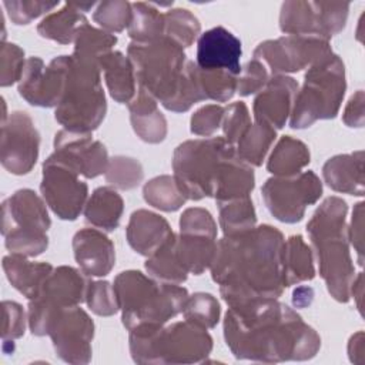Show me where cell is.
<instances>
[{"instance_id":"obj_1","label":"cell","mask_w":365,"mask_h":365,"mask_svg":"<svg viewBox=\"0 0 365 365\" xmlns=\"http://www.w3.org/2000/svg\"><path fill=\"white\" fill-rule=\"evenodd\" d=\"M284 242L282 232L268 224L217 241L211 277L228 307L281 297Z\"/></svg>"},{"instance_id":"obj_2","label":"cell","mask_w":365,"mask_h":365,"mask_svg":"<svg viewBox=\"0 0 365 365\" xmlns=\"http://www.w3.org/2000/svg\"><path fill=\"white\" fill-rule=\"evenodd\" d=\"M224 338L235 358L265 364L311 359L321 346L317 331L278 299L230 307Z\"/></svg>"},{"instance_id":"obj_3","label":"cell","mask_w":365,"mask_h":365,"mask_svg":"<svg viewBox=\"0 0 365 365\" xmlns=\"http://www.w3.org/2000/svg\"><path fill=\"white\" fill-rule=\"evenodd\" d=\"M138 87L148 91L167 110L187 111L202 101L194 78L188 74L184 48L161 36L151 41H131L127 48Z\"/></svg>"},{"instance_id":"obj_4","label":"cell","mask_w":365,"mask_h":365,"mask_svg":"<svg viewBox=\"0 0 365 365\" xmlns=\"http://www.w3.org/2000/svg\"><path fill=\"white\" fill-rule=\"evenodd\" d=\"M346 202L339 197H328L307 224V232L315 251L319 275L338 302H348L355 279V268L349 254L346 227Z\"/></svg>"},{"instance_id":"obj_5","label":"cell","mask_w":365,"mask_h":365,"mask_svg":"<svg viewBox=\"0 0 365 365\" xmlns=\"http://www.w3.org/2000/svg\"><path fill=\"white\" fill-rule=\"evenodd\" d=\"M113 287L128 331L167 324L182 312L190 297L184 287L157 281L134 269L120 272Z\"/></svg>"},{"instance_id":"obj_6","label":"cell","mask_w":365,"mask_h":365,"mask_svg":"<svg viewBox=\"0 0 365 365\" xmlns=\"http://www.w3.org/2000/svg\"><path fill=\"white\" fill-rule=\"evenodd\" d=\"M211 349L207 329L188 321L130 331V352L137 364L202 362Z\"/></svg>"},{"instance_id":"obj_7","label":"cell","mask_w":365,"mask_h":365,"mask_svg":"<svg viewBox=\"0 0 365 365\" xmlns=\"http://www.w3.org/2000/svg\"><path fill=\"white\" fill-rule=\"evenodd\" d=\"M107 111L97 63L66 56V77L56 120L64 130L91 133L104 120Z\"/></svg>"},{"instance_id":"obj_8","label":"cell","mask_w":365,"mask_h":365,"mask_svg":"<svg viewBox=\"0 0 365 365\" xmlns=\"http://www.w3.org/2000/svg\"><path fill=\"white\" fill-rule=\"evenodd\" d=\"M346 90L345 67L334 51H329L309 66L304 84L298 90L289 125L305 128L318 120L334 118L341 107Z\"/></svg>"},{"instance_id":"obj_9","label":"cell","mask_w":365,"mask_h":365,"mask_svg":"<svg viewBox=\"0 0 365 365\" xmlns=\"http://www.w3.org/2000/svg\"><path fill=\"white\" fill-rule=\"evenodd\" d=\"M234 150L224 137L187 140L175 148L174 178L187 200L214 197L221 165Z\"/></svg>"},{"instance_id":"obj_10","label":"cell","mask_w":365,"mask_h":365,"mask_svg":"<svg viewBox=\"0 0 365 365\" xmlns=\"http://www.w3.org/2000/svg\"><path fill=\"white\" fill-rule=\"evenodd\" d=\"M50 224L46 204L33 190H17L3 201L1 234L11 254L30 258L44 252Z\"/></svg>"},{"instance_id":"obj_11","label":"cell","mask_w":365,"mask_h":365,"mask_svg":"<svg viewBox=\"0 0 365 365\" xmlns=\"http://www.w3.org/2000/svg\"><path fill=\"white\" fill-rule=\"evenodd\" d=\"M84 272L61 265L53 268L37 295L29 302L27 322L33 335H47L53 317L64 308L86 301L88 281Z\"/></svg>"},{"instance_id":"obj_12","label":"cell","mask_w":365,"mask_h":365,"mask_svg":"<svg viewBox=\"0 0 365 365\" xmlns=\"http://www.w3.org/2000/svg\"><path fill=\"white\" fill-rule=\"evenodd\" d=\"M264 202L279 221L294 224L302 220L308 205L322 195V182L314 171L288 177H272L261 188Z\"/></svg>"},{"instance_id":"obj_13","label":"cell","mask_w":365,"mask_h":365,"mask_svg":"<svg viewBox=\"0 0 365 365\" xmlns=\"http://www.w3.org/2000/svg\"><path fill=\"white\" fill-rule=\"evenodd\" d=\"M329 51H332L329 40L315 36L287 34L259 43L252 58L261 61L269 74L285 76L312 66Z\"/></svg>"},{"instance_id":"obj_14","label":"cell","mask_w":365,"mask_h":365,"mask_svg":"<svg viewBox=\"0 0 365 365\" xmlns=\"http://www.w3.org/2000/svg\"><path fill=\"white\" fill-rule=\"evenodd\" d=\"M349 3L285 1L279 13V29L287 34L315 36L329 40L344 30Z\"/></svg>"},{"instance_id":"obj_15","label":"cell","mask_w":365,"mask_h":365,"mask_svg":"<svg viewBox=\"0 0 365 365\" xmlns=\"http://www.w3.org/2000/svg\"><path fill=\"white\" fill-rule=\"evenodd\" d=\"M56 354L68 364H88L91 359V341L94 322L78 305L57 312L48 327Z\"/></svg>"},{"instance_id":"obj_16","label":"cell","mask_w":365,"mask_h":365,"mask_svg":"<svg viewBox=\"0 0 365 365\" xmlns=\"http://www.w3.org/2000/svg\"><path fill=\"white\" fill-rule=\"evenodd\" d=\"M41 195L51 211L61 220H76L87 202L88 187L71 168L51 160L43 163Z\"/></svg>"},{"instance_id":"obj_17","label":"cell","mask_w":365,"mask_h":365,"mask_svg":"<svg viewBox=\"0 0 365 365\" xmlns=\"http://www.w3.org/2000/svg\"><path fill=\"white\" fill-rule=\"evenodd\" d=\"M38 147L40 134L27 113L14 111L1 121L0 160L9 173L16 175L30 173L37 161Z\"/></svg>"},{"instance_id":"obj_18","label":"cell","mask_w":365,"mask_h":365,"mask_svg":"<svg viewBox=\"0 0 365 365\" xmlns=\"http://www.w3.org/2000/svg\"><path fill=\"white\" fill-rule=\"evenodd\" d=\"M50 158L87 178L106 173L110 161L106 147L93 140L91 133H74L64 128L54 137V153Z\"/></svg>"},{"instance_id":"obj_19","label":"cell","mask_w":365,"mask_h":365,"mask_svg":"<svg viewBox=\"0 0 365 365\" xmlns=\"http://www.w3.org/2000/svg\"><path fill=\"white\" fill-rule=\"evenodd\" d=\"M66 77V56L53 58L48 66L40 57H30L19 81L20 96L37 107H57Z\"/></svg>"},{"instance_id":"obj_20","label":"cell","mask_w":365,"mask_h":365,"mask_svg":"<svg viewBox=\"0 0 365 365\" xmlns=\"http://www.w3.org/2000/svg\"><path fill=\"white\" fill-rule=\"evenodd\" d=\"M241 54L240 38L222 26H217L198 37L195 64L202 70H225L238 76Z\"/></svg>"},{"instance_id":"obj_21","label":"cell","mask_w":365,"mask_h":365,"mask_svg":"<svg viewBox=\"0 0 365 365\" xmlns=\"http://www.w3.org/2000/svg\"><path fill=\"white\" fill-rule=\"evenodd\" d=\"M298 83L288 76H274L254 98L255 121L267 123L274 128H282L291 115Z\"/></svg>"},{"instance_id":"obj_22","label":"cell","mask_w":365,"mask_h":365,"mask_svg":"<svg viewBox=\"0 0 365 365\" xmlns=\"http://www.w3.org/2000/svg\"><path fill=\"white\" fill-rule=\"evenodd\" d=\"M73 251L87 277H106L114 267L115 251L111 240L98 228H83L73 237Z\"/></svg>"},{"instance_id":"obj_23","label":"cell","mask_w":365,"mask_h":365,"mask_svg":"<svg viewBox=\"0 0 365 365\" xmlns=\"http://www.w3.org/2000/svg\"><path fill=\"white\" fill-rule=\"evenodd\" d=\"M125 235L134 251L150 257L160 250L174 232L168 221L161 215L148 210H137L128 220Z\"/></svg>"},{"instance_id":"obj_24","label":"cell","mask_w":365,"mask_h":365,"mask_svg":"<svg viewBox=\"0 0 365 365\" xmlns=\"http://www.w3.org/2000/svg\"><path fill=\"white\" fill-rule=\"evenodd\" d=\"M325 182L338 192L364 195V151L339 154L322 167Z\"/></svg>"},{"instance_id":"obj_25","label":"cell","mask_w":365,"mask_h":365,"mask_svg":"<svg viewBox=\"0 0 365 365\" xmlns=\"http://www.w3.org/2000/svg\"><path fill=\"white\" fill-rule=\"evenodd\" d=\"M130 120L135 134L145 143H161L167 135V120L158 110L157 100L145 90H137L128 103Z\"/></svg>"},{"instance_id":"obj_26","label":"cell","mask_w":365,"mask_h":365,"mask_svg":"<svg viewBox=\"0 0 365 365\" xmlns=\"http://www.w3.org/2000/svg\"><path fill=\"white\" fill-rule=\"evenodd\" d=\"M94 7V3H66L58 11L46 16L37 26L41 37L61 44L74 43L81 27L88 24L84 13Z\"/></svg>"},{"instance_id":"obj_27","label":"cell","mask_w":365,"mask_h":365,"mask_svg":"<svg viewBox=\"0 0 365 365\" xmlns=\"http://www.w3.org/2000/svg\"><path fill=\"white\" fill-rule=\"evenodd\" d=\"M217 250V237L201 232H180L175 235L178 261L188 274L200 275L211 267Z\"/></svg>"},{"instance_id":"obj_28","label":"cell","mask_w":365,"mask_h":365,"mask_svg":"<svg viewBox=\"0 0 365 365\" xmlns=\"http://www.w3.org/2000/svg\"><path fill=\"white\" fill-rule=\"evenodd\" d=\"M3 269L10 284L26 298L31 299L37 295L53 267L48 262H33L27 257L10 254L3 258Z\"/></svg>"},{"instance_id":"obj_29","label":"cell","mask_w":365,"mask_h":365,"mask_svg":"<svg viewBox=\"0 0 365 365\" xmlns=\"http://www.w3.org/2000/svg\"><path fill=\"white\" fill-rule=\"evenodd\" d=\"M100 71L104 73V80L110 96L117 103H130L135 96V74L128 57L121 51H110L98 60Z\"/></svg>"},{"instance_id":"obj_30","label":"cell","mask_w":365,"mask_h":365,"mask_svg":"<svg viewBox=\"0 0 365 365\" xmlns=\"http://www.w3.org/2000/svg\"><path fill=\"white\" fill-rule=\"evenodd\" d=\"M124 201L111 187H98L87 200L84 217L88 224L103 231H114L121 220Z\"/></svg>"},{"instance_id":"obj_31","label":"cell","mask_w":365,"mask_h":365,"mask_svg":"<svg viewBox=\"0 0 365 365\" xmlns=\"http://www.w3.org/2000/svg\"><path fill=\"white\" fill-rule=\"evenodd\" d=\"M315 277L312 250L304 241L302 235H291L282 248V278L284 285L309 281Z\"/></svg>"},{"instance_id":"obj_32","label":"cell","mask_w":365,"mask_h":365,"mask_svg":"<svg viewBox=\"0 0 365 365\" xmlns=\"http://www.w3.org/2000/svg\"><path fill=\"white\" fill-rule=\"evenodd\" d=\"M309 164V150L301 141L291 135L279 138L274 147L267 168L277 177H288L301 173L304 167Z\"/></svg>"},{"instance_id":"obj_33","label":"cell","mask_w":365,"mask_h":365,"mask_svg":"<svg viewBox=\"0 0 365 365\" xmlns=\"http://www.w3.org/2000/svg\"><path fill=\"white\" fill-rule=\"evenodd\" d=\"M277 137L274 127L262 121H254L235 145L238 157L251 167H259Z\"/></svg>"},{"instance_id":"obj_34","label":"cell","mask_w":365,"mask_h":365,"mask_svg":"<svg viewBox=\"0 0 365 365\" xmlns=\"http://www.w3.org/2000/svg\"><path fill=\"white\" fill-rule=\"evenodd\" d=\"M147 272L157 281L167 284H182L188 272L178 261L175 252V234L145 261Z\"/></svg>"},{"instance_id":"obj_35","label":"cell","mask_w":365,"mask_h":365,"mask_svg":"<svg viewBox=\"0 0 365 365\" xmlns=\"http://www.w3.org/2000/svg\"><path fill=\"white\" fill-rule=\"evenodd\" d=\"M133 19L128 26V36L133 41H151L164 33V13H160L154 3H131Z\"/></svg>"},{"instance_id":"obj_36","label":"cell","mask_w":365,"mask_h":365,"mask_svg":"<svg viewBox=\"0 0 365 365\" xmlns=\"http://www.w3.org/2000/svg\"><path fill=\"white\" fill-rule=\"evenodd\" d=\"M217 204L224 235L238 234L255 227L257 214L250 197L218 201Z\"/></svg>"},{"instance_id":"obj_37","label":"cell","mask_w":365,"mask_h":365,"mask_svg":"<svg viewBox=\"0 0 365 365\" xmlns=\"http://www.w3.org/2000/svg\"><path fill=\"white\" fill-rule=\"evenodd\" d=\"M115 43L117 37L114 34L86 24L76 36L73 56L98 64V60L110 53Z\"/></svg>"},{"instance_id":"obj_38","label":"cell","mask_w":365,"mask_h":365,"mask_svg":"<svg viewBox=\"0 0 365 365\" xmlns=\"http://www.w3.org/2000/svg\"><path fill=\"white\" fill-rule=\"evenodd\" d=\"M144 200L161 211H177L185 201L187 197L180 190L174 175H158L143 188Z\"/></svg>"},{"instance_id":"obj_39","label":"cell","mask_w":365,"mask_h":365,"mask_svg":"<svg viewBox=\"0 0 365 365\" xmlns=\"http://www.w3.org/2000/svg\"><path fill=\"white\" fill-rule=\"evenodd\" d=\"M194 74L205 100L217 103L228 101L237 93L235 74L225 70H202L194 63Z\"/></svg>"},{"instance_id":"obj_40","label":"cell","mask_w":365,"mask_h":365,"mask_svg":"<svg viewBox=\"0 0 365 365\" xmlns=\"http://www.w3.org/2000/svg\"><path fill=\"white\" fill-rule=\"evenodd\" d=\"M201 30L198 19L187 9H173L164 13L163 36L178 46L190 47Z\"/></svg>"},{"instance_id":"obj_41","label":"cell","mask_w":365,"mask_h":365,"mask_svg":"<svg viewBox=\"0 0 365 365\" xmlns=\"http://www.w3.org/2000/svg\"><path fill=\"white\" fill-rule=\"evenodd\" d=\"M184 319L192 322L201 328L211 329L214 328L221 315V307L217 298L208 292H195L190 295L184 309H182Z\"/></svg>"},{"instance_id":"obj_42","label":"cell","mask_w":365,"mask_h":365,"mask_svg":"<svg viewBox=\"0 0 365 365\" xmlns=\"http://www.w3.org/2000/svg\"><path fill=\"white\" fill-rule=\"evenodd\" d=\"M93 19L104 31L120 33L124 29H128L131 23V3L124 0L101 1L97 4Z\"/></svg>"},{"instance_id":"obj_43","label":"cell","mask_w":365,"mask_h":365,"mask_svg":"<svg viewBox=\"0 0 365 365\" xmlns=\"http://www.w3.org/2000/svg\"><path fill=\"white\" fill-rule=\"evenodd\" d=\"M104 174L107 182L118 190H131L137 187L144 177L141 164L135 158L124 155L110 158Z\"/></svg>"},{"instance_id":"obj_44","label":"cell","mask_w":365,"mask_h":365,"mask_svg":"<svg viewBox=\"0 0 365 365\" xmlns=\"http://www.w3.org/2000/svg\"><path fill=\"white\" fill-rule=\"evenodd\" d=\"M251 124L252 123H251L250 111H248V107L245 106V103L235 101V103H231L230 106L224 107L221 128L224 133V138L234 148Z\"/></svg>"},{"instance_id":"obj_45","label":"cell","mask_w":365,"mask_h":365,"mask_svg":"<svg viewBox=\"0 0 365 365\" xmlns=\"http://www.w3.org/2000/svg\"><path fill=\"white\" fill-rule=\"evenodd\" d=\"M86 302L88 308L101 317H110L120 309L114 287L108 281H94L88 284Z\"/></svg>"},{"instance_id":"obj_46","label":"cell","mask_w":365,"mask_h":365,"mask_svg":"<svg viewBox=\"0 0 365 365\" xmlns=\"http://www.w3.org/2000/svg\"><path fill=\"white\" fill-rule=\"evenodd\" d=\"M26 66L24 51L13 43H1L0 50V84L7 87L20 81Z\"/></svg>"},{"instance_id":"obj_47","label":"cell","mask_w":365,"mask_h":365,"mask_svg":"<svg viewBox=\"0 0 365 365\" xmlns=\"http://www.w3.org/2000/svg\"><path fill=\"white\" fill-rule=\"evenodd\" d=\"M269 80V73L267 67L252 58L244 67H241V73L237 77V93L240 96H250L252 93H258Z\"/></svg>"},{"instance_id":"obj_48","label":"cell","mask_w":365,"mask_h":365,"mask_svg":"<svg viewBox=\"0 0 365 365\" xmlns=\"http://www.w3.org/2000/svg\"><path fill=\"white\" fill-rule=\"evenodd\" d=\"M10 20L14 24H29L31 20L37 19L38 16L51 11L54 7L58 6V1H26V0H20V1H4L3 3Z\"/></svg>"},{"instance_id":"obj_49","label":"cell","mask_w":365,"mask_h":365,"mask_svg":"<svg viewBox=\"0 0 365 365\" xmlns=\"http://www.w3.org/2000/svg\"><path fill=\"white\" fill-rule=\"evenodd\" d=\"M224 115V107L208 104L197 110L191 117V133L200 137H211L220 127Z\"/></svg>"},{"instance_id":"obj_50","label":"cell","mask_w":365,"mask_h":365,"mask_svg":"<svg viewBox=\"0 0 365 365\" xmlns=\"http://www.w3.org/2000/svg\"><path fill=\"white\" fill-rule=\"evenodd\" d=\"M3 329L1 338L3 344L14 341L23 336L26 331V314L20 304L14 301H3Z\"/></svg>"},{"instance_id":"obj_51","label":"cell","mask_w":365,"mask_h":365,"mask_svg":"<svg viewBox=\"0 0 365 365\" xmlns=\"http://www.w3.org/2000/svg\"><path fill=\"white\" fill-rule=\"evenodd\" d=\"M180 232H201L217 237V224L205 208H187L180 218Z\"/></svg>"},{"instance_id":"obj_52","label":"cell","mask_w":365,"mask_h":365,"mask_svg":"<svg viewBox=\"0 0 365 365\" xmlns=\"http://www.w3.org/2000/svg\"><path fill=\"white\" fill-rule=\"evenodd\" d=\"M348 240L358 254V264L364 265V202H358L352 211Z\"/></svg>"},{"instance_id":"obj_53","label":"cell","mask_w":365,"mask_h":365,"mask_svg":"<svg viewBox=\"0 0 365 365\" xmlns=\"http://www.w3.org/2000/svg\"><path fill=\"white\" fill-rule=\"evenodd\" d=\"M344 123L348 127H362L364 125V91L358 90L348 101L344 115Z\"/></svg>"},{"instance_id":"obj_54","label":"cell","mask_w":365,"mask_h":365,"mask_svg":"<svg viewBox=\"0 0 365 365\" xmlns=\"http://www.w3.org/2000/svg\"><path fill=\"white\" fill-rule=\"evenodd\" d=\"M348 354L352 362H359L358 356H364V332L362 331L351 336L348 344Z\"/></svg>"},{"instance_id":"obj_55","label":"cell","mask_w":365,"mask_h":365,"mask_svg":"<svg viewBox=\"0 0 365 365\" xmlns=\"http://www.w3.org/2000/svg\"><path fill=\"white\" fill-rule=\"evenodd\" d=\"M292 301L295 307H307L312 302L314 298V291L309 287H301L294 291L292 294Z\"/></svg>"}]
</instances>
